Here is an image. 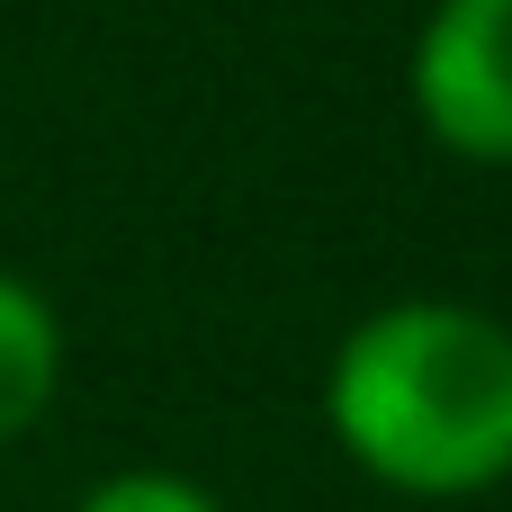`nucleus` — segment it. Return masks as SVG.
Returning a JSON list of instances; mask_svg holds the SVG:
<instances>
[{
  "instance_id": "1",
  "label": "nucleus",
  "mask_w": 512,
  "mask_h": 512,
  "mask_svg": "<svg viewBox=\"0 0 512 512\" xmlns=\"http://www.w3.org/2000/svg\"><path fill=\"white\" fill-rule=\"evenodd\" d=\"M324 423L360 477L414 504H459L512 477V324L405 297L351 324L324 369Z\"/></svg>"
},
{
  "instance_id": "2",
  "label": "nucleus",
  "mask_w": 512,
  "mask_h": 512,
  "mask_svg": "<svg viewBox=\"0 0 512 512\" xmlns=\"http://www.w3.org/2000/svg\"><path fill=\"white\" fill-rule=\"evenodd\" d=\"M414 117L459 162H512V0H432L414 36Z\"/></svg>"
},
{
  "instance_id": "3",
  "label": "nucleus",
  "mask_w": 512,
  "mask_h": 512,
  "mask_svg": "<svg viewBox=\"0 0 512 512\" xmlns=\"http://www.w3.org/2000/svg\"><path fill=\"white\" fill-rule=\"evenodd\" d=\"M54 396H63V315L36 279L0 270V450L27 441Z\"/></svg>"
},
{
  "instance_id": "4",
  "label": "nucleus",
  "mask_w": 512,
  "mask_h": 512,
  "mask_svg": "<svg viewBox=\"0 0 512 512\" xmlns=\"http://www.w3.org/2000/svg\"><path fill=\"white\" fill-rule=\"evenodd\" d=\"M72 512H225V504L198 477H180V468H117V477H99Z\"/></svg>"
}]
</instances>
